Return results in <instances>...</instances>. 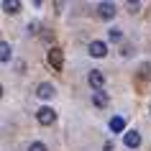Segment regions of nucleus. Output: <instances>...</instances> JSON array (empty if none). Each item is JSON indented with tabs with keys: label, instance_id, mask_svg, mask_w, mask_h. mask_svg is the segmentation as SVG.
<instances>
[{
	"label": "nucleus",
	"instance_id": "1",
	"mask_svg": "<svg viewBox=\"0 0 151 151\" xmlns=\"http://www.w3.org/2000/svg\"><path fill=\"white\" fill-rule=\"evenodd\" d=\"M36 118H39V123H41V126H51V123L56 120V113L51 110V108H39Z\"/></svg>",
	"mask_w": 151,
	"mask_h": 151
},
{
	"label": "nucleus",
	"instance_id": "2",
	"mask_svg": "<svg viewBox=\"0 0 151 151\" xmlns=\"http://www.w3.org/2000/svg\"><path fill=\"white\" fill-rule=\"evenodd\" d=\"M49 64L54 67V69H62L64 67V54H62V49H49Z\"/></svg>",
	"mask_w": 151,
	"mask_h": 151
},
{
	"label": "nucleus",
	"instance_id": "3",
	"mask_svg": "<svg viewBox=\"0 0 151 151\" xmlns=\"http://www.w3.org/2000/svg\"><path fill=\"white\" fill-rule=\"evenodd\" d=\"M87 80H90V85H92V90H95V92H100V90H103V85H105V77H103V72H100V69H92Z\"/></svg>",
	"mask_w": 151,
	"mask_h": 151
},
{
	"label": "nucleus",
	"instance_id": "4",
	"mask_svg": "<svg viewBox=\"0 0 151 151\" xmlns=\"http://www.w3.org/2000/svg\"><path fill=\"white\" fill-rule=\"evenodd\" d=\"M90 54L100 59V56H105V54H108V46H105L103 41H92V44H90Z\"/></svg>",
	"mask_w": 151,
	"mask_h": 151
},
{
	"label": "nucleus",
	"instance_id": "5",
	"mask_svg": "<svg viewBox=\"0 0 151 151\" xmlns=\"http://www.w3.org/2000/svg\"><path fill=\"white\" fill-rule=\"evenodd\" d=\"M97 13H100V18H113L115 16V5L113 3H100L97 5Z\"/></svg>",
	"mask_w": 151,
	"mask_h": 151
},
{
	"label": "nucleus",
	"instance_id": "6",
	"mask_svg": "<svg viewBox=\"0 0 151 151\" xmlns=\"http://www.w3.org/2000/svg\"><path fill=\"white\" fill-rule=\"evenodd\" d=\"M123 141H126V146H128V149H136V146L141 143V133H138V131H128Z\"/></svg>",
	"mask_w": 151,
	"mask_h": 151
},
{
	"label": "nucleus",
	"instance_id": "7",
	"mask_svg": "<svg viewBox=\"0 0 151 151\" xmlns=\"http://www.w3.org/2000/svg\"><path fill=\"white\" fill-rule=\"evenodd\" d=\"M36 95H39L41 100H46V97H51V95H54V85H49V82L39 85V90H36Z\"/></svg>",
	"mask_w": 151,
	"mask_h": 151
},
{
	"label": "nucleus",
	"instance_id": "8",
	"mask_svg": "<svg viewBox=\"0 0 151 151\" xmlns=\"http://www.w3.org/2000/svg\"><path fill=\"white\" fill-rule=\"evenodd\" d=\"M123 128H126V120L120 118V115H115V118H110V131H113V133H120Z\"/></svg>",
	"mask_w": 151,
	"mask_h": 151
},
{
	"label": "nucleus",
	"instance_id": "9",
	"mask_svg": "<svg viewBox=\"0 0 151 151\" xmlns=\"http://www.w3.org/2000/svg\"><path fill=\"white\" fill-rule=\"evenodd\" d=\"M18 8H21L18 0H3V10L5 13H18Z\"/></svg>",
	"mask_w": 151,
	"mask_h": 151
},
{
	"label": "nucleus",
	"instance_id": "10",
	"mask_svg": "<svg viewBox=\"0 0 151 151\" xmlns=\"http://www.w3.org/2000/svg\"><path fill=\"white\" fill-rule=\"evenodd\" d=\"M92 103H95L97 108H105V105H108V97H105L103 90H100V92H92Z\"/></svg>",
	"mask_w": 151,
	"mask_h": 151
},
{
	"label": "nucleus",
	"instance_id": "11",
	"mask_svg": "<svg viewBox=\"0 0 151 151\" xmlns=\"http://www.w3.org/2000/svg\"><path fill=\"white\" fill-rule=\"evenodd\" d=\"M0 59H3V64H8V59H10V44L8 41L0 44Z\"/></svg>",
	"mask_w": 151,
	"mask_h": 151
},
{
	"label": "nucleus",
	"instance_id": "12",
	"mask_svg": "<svg viewBox=\"0 0 151 151\" xmlns=\"http://www.w3.org/2000/svg\"><path fill=\"white\" fill-rule=\"evenodd\" d=\"M28 151H46V146H44L41 141H33L31 146H28Z\"/></svg>",
	"mask_w": 151,
	"mask_h": 151
},
{
	"label": "nucleus",
	"instance_id": "13",
	"mask_svg": "<svg viewBox=\"0 0 151 151\" xmlns=\"http://www.w3.org/2000/svg\"><path fill=\"white\" fill-rule=\"evenodd\" d=\"M108 36H110L113 41H118V39H120V31H118V28H110V31H108Z\"/></svg>",
	"mask_w": 151,
	"mask_h": 151
}]
</instances>
